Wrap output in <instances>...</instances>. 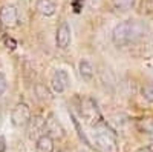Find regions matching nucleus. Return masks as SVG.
I'll return each instance as SVG.
<instances>
[{
  "mask_svg": "<svg viewBox=\"0 0 153 152\" xmlns=\"http://www.w3.org/2000/svg\"><path fill=\"white\" fill-rule=\"evenodd\" d=\"M146 34V26L138 20H124L112 29V42L115 46H127L135 43Z\"/></svg>",
  "mask_w": 153,
  "mask_h": 152,
  "instance_id": "obj_1",
  "label": "nucleus"
},
{
  "mask_svg": "<svg viewBox=\"0 0 153 152\" xmlns=\"http://www.w3.org/2000/svg\"><path fill=\"white\" fill-rule=\"evenodd\" d=\"M94 143L100 152H117V134L106 124H101L94 134Z\"/></svg>",
  "mask_w": 153,
  "mask_h": 152,
  "instance_id": "obj_2",
  "label": "nucleus"
},
{
  "mask_svg": "<svg viewBox=\"0 0 153 152\" xmlns=\"http://www.w3.org/2000/svg\"><path fill=\"white\" fill-rule=\"evenodd\" d=\"M81 115H83L84 121L87 124L94 126V128H98V126L104 124L103 115H101V112L98 109L97 101L94 98H91V97L81 100Z\"/></svg>",
  "mask_w": 153,
  "mask_h": 152,
  "instance_id": "obj_3",
  "label": "nucleus"
},
{
  "mask_svg": "<svg viewBox=\"0 0 153 152\" xmlns=\"http://www.w3.org/2000/svg\"><path fill=\"white\" fill-rule=\"evenodd\" d=\"M31 109L26 103H17L11 112V121L16 128H25L31 121Z\"/></svg>",
  "mask_w": 153,
  "mask_h": 152,
  "instance_id": "obj_4",
  "label": "nucleus"
},
{
  "mask_svg": "<svg viewBox=\"0 0 153 152\" xmlns=\"http://www.w3.org/2000/svg\"><path fill=\"white\" fill-rule=\"evenodd\" d=\"M71 85V79H69V74L65 69H57L52 74V79H51V86H52V91L57 94L65 92Z\"/></svg>",
  "mask_w": 153,
  "mask_h": 152,
  "instance_id": "obj_5",
  "label": "nucleus"
},
{
  "mask_svg": "<svg viewBox=\"0 0 153 152\" xmlns=\"http://www.w3.org/2000/svg\"><path fill=\"white\" fill-rule=\"evenodd\" d=\"M55 40H57V46L60 49H68L71 42H72V31L68 22H63L58 29H57V35H55Z\"/></svg>",
  "mask_w": 153,
  "mask_h": 152,
  "instance_id": "obj_6",
  "label": "nucleus"
},
{
  "mask_svg": "<svg viewBox=\"0 0 153 152\" xmlns=\"http://www.w3.org/2000/svg\"><path fill=\"white\" fill-rule=\"evenodd\" d=\"M28 131H29V137L37 138V140L40 137L46 135V118H43L42 115L32 117L28 124Z\"/></svg>",
  "mask_w": 153,
  "mask_h": 152,
  "instance_id": "obj_7",
  "label": "nucleus"
},
{
  "mask_svg": "<svg viewBox=\"0 0 153 152\" xmlns=\"http://www.w3.org/2000/svg\"><path fill=\"white\" fill-rule=\"evenodd\" d=\"M17 20H19V12H17L16 6L5 5L0 9V23H2L3 26H9V28L16 26Z\"/></svg>",
  "mask_w": 153,
  "mask_h": 152,
  "instance_id": "obj_8",
  "label": "nucleus"
},
{
  "mask_svg": "<svg viewBox=\"0 0 153 152\" xmlns=\"http://www.w3.org/2000/svg\"><path fill=\"white\" fill-rule=\"evenodd\" d=\"M46 134L52 138H63L65 137V128H63L61 123L55 118L54 114L48 115V118H46Z\"/></svg>",
  "mask_w": 153,
  "mask_h": 152,
  "instance_id": "obj_9",
  "label": "nucleus"
},
{
  "mask_svg": "<svg viewBox=\"0 0 153 152\" xmlns=\"http://www.w3.org/2000/svg\"><path fill=\"white\" fill-rule=\"evenodd\" d=\"M35 9L40 12L42 16L51 17V16L55 14V11H57V3H55V0H37Z\"/></svg>",
  "mask_w": 153,
  "mask_h": 152,
  "instance_id": "obj_10",
  "label": "nucleus"
},
{
  "mask_svg": "<svg viewBox=\"0 0 153 152\" xmlns=\"http://www.w3.org/2000/svg\"><path fill=\"white\" fill-rule=\"evenodd\" d=\"M35 151L37 152H54V138L48 134L40 137L35 142Z\"/></svg>",
  "mask_w": 153,
  "mask_h": 152,
  "instance_id": "obj_11",
  "label": "nucleus"
},
{
  "mask_svg": "<svg viewBox=\"0 0 153 152\" xmlns=\"http://www.w3.org/2000/svg\"><path fill=\"white\" fill-rule=\"evenodd\" d=\"M78 71H80L81 79L86 80V82H91L94 79V75H95L94 66H92V63L89 61V60H81L78 63Z\"/></svg>",
  "mask_w": 153,
  "mask_h": 152,
  "instance_id": "obj_12",
  "label": "nucleus"
},
{
  "mask_svg": "<svg viewBox=\"0 0 153 152\" xmlns=\"http://www.w3.org/2000/svg\"><path fill=\"white\" fill-rule=\"evenodd\" d=\"M135 5V0H112V8L118 12H126L132 9Z\"/></svg>",
  "mask_w": 153,
  "mask_h": 152,
  "instance_id": "obj_13",
  "label": "nucleus"
},
{
  "mask_svg": "<svg viewBox=\"0 0 153 152\" xmlns=\"http://www.w3.org/2000/svg\"><path fill=\"white\" fill-rule=\"evenodd\" d=\"M136 128L139 129V132H143V134H153V117L138 120Z\"/></svg>",
  "mask_w": 153,
  "mask_h": 152,
  "instance_id": "obj_14",
  "label": "nucleus"
},
{
  "mask_svg": "<svg viewBox=\"0 0 153 152\" xmlns=\"http://www.w3.org/2000/svg\"><path fill=\"white\" fill-rule=\"evenodd\" d=\"M141 95L146 101H149V103H153V83H147L143 86L141 89Z\"/></svg>",
  "mask_w": 153,
  "mask_h": 152,
  "instance_id": "obj_15",
  "label": "nucleus"
},
{
  "mask_svg": "<svg viewBox=\"0 0 153 152\" xmlns=\"http://www.w3.org/2000/svg\"><path fill=\"white\" fill-rule=\"evenodd\" d=\"M71 5H72V9H74V12H78L83 9V5H84V0H71Z\"/></svg>",
  "mask_w": 153,
  "mask_h": 152,
  "instance_id": "obj_16",
  "label": "nucleus"
},
{
  "mask_svg": "<svg viewBox=\"0 0 153 152\" xmlns=\"http://www.w3.org/2000/svg\"><path fill=\"white\" fill-rule=\"evenodd\" d=\"M6 88H8V80L5 77V74L0 72V95H3V92L6 91Z\"/></svg>",
  "mask_w": 153,
  "mask_h": 152,
  "instance_id": "obj_17",
  "label": "nucleus"
},
{
  "mask_svg": "<svg viewBox=\"0 0 153 152\" xmlns=\"http://www.w3.org/2000/svg\"><path fill=\"white\" fill-rule=\"evenodd\" d=\"M6 151V140H5V137L0 135V152H5Z\"/></svg>",
  "mask_w": 153,
  "mask_h": 152,
  "instance_id": "obj_18",
  "label": "nucleus"
},
{
  "mask_svg": "<svg viewBox=\"0 0 153 152\" xmlns=\"http://www.w3.org/2000/svg\"><path fill=\"white\" fill-rule=\"evenodd\" d=\"M5 43H6L8 48H11V49H14V48H16V42L12 40V39H8V37H6V39H5Z\"/></svg>",
  "mask_w": 153,
  "mask_h": 152,
  "instance_id": "obj_19",
  "label": "nucleus"
},
{
  "mask_svg": "<svg viewBox=\"0 0 153 152\" xmlns=\"http://www.w3.org/2000/svg\"><path fill=\"white\" fill-rule=\"evenodd\" d=\"M136 152H152V149H150V148H147V146H143V148H138V149H136Z\"/></svg>",
  "mask_w": 153,
  "mask_h": 152,
  "instance_id": "obj_20",
  "label": "nucleus"
},
{
  "mask_svg": "<svg viewBox=\"0 0 153 152\" xmlns=\"http://www.w3.org/2000/svg\"><path fill=\"white\" fill-rule=\"evenodd\" d=\"M58 152H68L66 149H61V151H58Z\"/></svg>",
  "mask_w": 153,
  "mask_h": 152,
  "instance_id": "obj_21",
  "label": "nucleus"
},
{
  "mask_svg": "<svg viewBox=\"0 0 153 152\" xmlns=\"http://www.w3.org/2000/svg\"><path fill=\"white\" fill-rule=\"evenodd\" d=\"M80 152H84V151H80Z\"/></svg>",
  "mask_w": 153,
  "mask_h": 152,
  "instance_id": "obj_22",
  "label": "nucleus"
}]
</instances>
